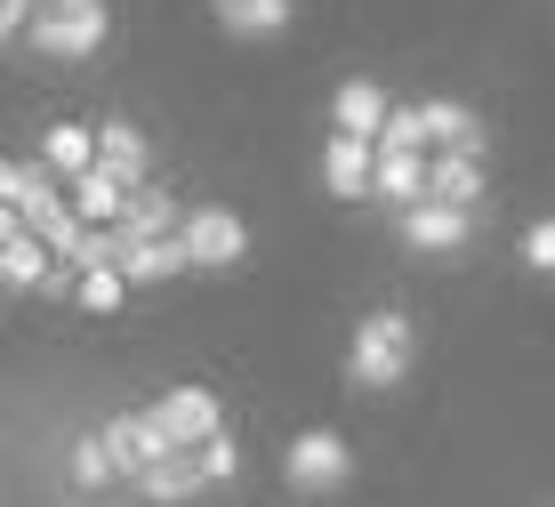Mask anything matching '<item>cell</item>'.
<instances>
[{
  "mask_svg": "<svg viewBox=\"0 0 555 507\" xmlns=\"http://www.w3.org/2000/svg\"><path fill=\"white\" fill-rule=\"evenodd\" d=\"M418 363V322L395 315V306H378V315L354 322V346H347V379L362 395H387V386H403V370Z\"/></svg>",
  "mask_w": 555,
  "mask_h": 507,
  "instance_id": "cell-1",
  "label": "cell"
},
{
  "mask_svg": "<svg viewBox=\"0 0 555 507\" xmlns=\"http://www.w3.org/2000/svg\"><path fill=\"white\" fill-rule=\"evenodd\" d=\"M33 49L56 56V65L98 56L105 49V0H41V16H33Z\"/></svg>",
  "mask_w": 555,
  "mask_h": 507,
  "instance_id": "cell-2",
  "label": "cell"
},
{
  "mask_svg": "<svg viewBox=\"0 0 555 507\" xmlns=\"http://www.w3.org/2000/svg\"><path fill=\"white\" fill-rule=\"evenodd\" d=\"M282 476H291V492H306V499H331V492H347L354 452L331 427H306V435H291V452H282Z\"/></svg>",
  "mask_w": 555,
  "mask_h": 507,
  "instance_id": "cell-3",
  "label": "cell"
},
{
  "mask_svg": "<svg viewBox=\"0 0 555 507\" xmlns=\"http://www.w3.org/2000/svg\"><path fill=\"white\" fill-rule=\"evenodd\" d=\"M185 258L202 266V275H234L242 258H250V226L234 218L225 202H202V210H185Z\"/></svg>",
  "mask_w": 555,
  "mask_h": 507,
  "instance_id": "cell-4",
  "label": "cell"
},
{
  "mask_svg": "<svg viewBox=\"0 0 555 507\" xmlns=\"http://www.w3.org/2000/svg\"><path fill=\"white\" fill-rule=\"evenodd\" d=\"M153 419H162V435L178 443V452H202V443L225 435V411H218L209 386H169V395L153 403Z\"/></svg>",
  "mask_w": 555,
  "mask_h": 507,
  "instance_id": "cell-5",
  "label": "cell"
},
{
  "mask_svg": "<svg viewBox=\"0 0 555 507\" xmlns=\"http://www.w3.org/2000/svg\"><path fill=\"white\" fill-rule=\"evenodd\" d=\"M105 452H113V467H121L129 483H138L145 467H162L178 443L162 435V419H153V411H113V419H105Z\"/></svg>",
  "mask_w": 555,
  "mask_h": 507,
  "instance_id": "cell-6",
  "label": "cell"
},
{
  "mask_svg": "<svg viewBox=\"0 0 555 507\" xmlns=\"http://www.w3.org/2000/svg\"><path fill=\"white\" fill-rule=\"evenodd\" d=\"M467 233H475V210H459V202H411L403 210V242L418 250V258H443V250H467Z\"/></svg>",
  "mask_w": 555,
  "mask_h": 507,
  "instance_id": "cell-7",
  "label": "cell"
},
{
  "mask_svg": "<svg viewBox=\"0 0 555 507\" xmlns=\"http://www.w3.org/2000/svg\"><path fill=\"white\" fill-rule=\"evenodd\" d=\"M322 193H338V202L378 193V138H347V129H338V138L322 145Z\"/></svg>",
  "mask_w": 555,
  "mask_h": 507,
  "instance_id": "cell-8",
  "label": "cell"
},
{
  "mask_svg": "<svg viewBox=\"0 0 555 507\" xmlns=\"http://www.w3.org/2000/svg\"><path fill=\"white\" fill-rule=\"evenodd\" d=\"M49 275H56V250L9 210V218H0V282H9V290H41Z\"/></svg>",
  "mask_w": 555,
  "mask_h": 507,
  "instance_id": "cell-9",
  "label": "cell"
},
{
  "mask_svg": "<svg viewBox=\"0 0 555 507\" xmlns=\"http://www.w3.org/2000/svg\"><path fill=\"white\" fill-rule=\"evenodd\" d=\"M418 138L435 153H483V122L459 97H418Z\"/></svg>",
  "mask_w": 555,
  "mask_h": 507,
  "instance_id": "cell-10",
  "label": "cell"
},
{
  "mask_svg": "<svg viewBox=\"0 0 555 507\" xmlns=\"http://www.w3.org/2000/svg\"><path fill=\"white\" fill-rule=\"evenodd\" d=\"M427 186H435V162L418 145H378V202L411 210V202H427Z\"/></svg>",
  "mask_w": 555,
  "mask_h": 507,
  "instance_id": "cell-11",
  "label": "cell"
},
{
  "mask_svg": "<svg viewBox=\"0 0 555 507\" xmlns=\"http://www.w3.org/2000/svg\"><path fill=\"white\" fill-rule=\"evenodd\" d=\"M331 122L347 129V138H387L395 105H387V89H378V81H338V97H331Z\"/></svg>",
  "mask_w": 555,
  "mask_h": 507,
  "instance_id": "cell-12",
  "label": "cell"
},
{
  "mask_svg": "<svg viewBox=\"0 0 555 507\" xmlns=\"http://www.w3.org/2000/svg\"><path fill=\"white\" fill-rule=\"evenodd\" d=\"M65 186H73V210H81L89 226H121L129 193H138V186L121 178V169H105V162H98V169H81V178H65Z\"/></svg>",
  "mask_w": 555,
  "mask_h": 507,
  "instance_id": "cell-13",
  "label": "cell"
},
{
  "mask_svg": "<svg viewBox=\"0 0 555 507\" xmlns=\"http://www.w3.org/2000/svg\"><path fill=\"white\" fill-rule=\"evenodd\" d=\"M138 492L162 499V507H185V499L209 492V467H202V452H169L162 467H145V476H138Z\"/></svg>",
  "mask_w": 555,
  "mask_h": 507,
  "instance_id": "cell-14",
  "label": "cell"
},
{
  "mask_svg": "<svg viewBox=\"0 0 555 507\" xmlns=\"http://www.w3.org/2000/svg\"><path fill=\"white\" fill-rule=\"evenodd\" d=\"M121 233H129V242L185 233V202H178V193H162V186H138V193H129V210H121Z\"/></svg>",
  "mask_w": 555,
  "mask_h": 507,
  "instance_id": "cell-15",
  "label": "cell"
},
{
  "mask_svg": "<svg viewBox=\"0 0 555 507\" xmlns=\"http://www.w3.org/2000/svg\"><path fill=\"white\" fill-rule=\"evenodd\" d=\"M98 162L121 169L129 186H153V145H145L138 122H98Z\"/></svg>",
  "mask_w": 555,
  "mask_h": 507,
  "instance_id": "cell-16",
  "label": "cell"
},
{
  "mask_svg": "<svg viewBox=\"0 0 555 507\" xmlns=\"http://www.w3.org/2000/svg\"><path fill=\"white\" fill-rule=\"evenodd\" d=\"M185 242L178 233H162V242H129V258H121V275H129V290H153V282H178L185 275Z\"/></svg>",
  "mask_w": 555,
  "mask_h": 507,
  "instance_id": "cell-17",
  "label": "cell"
},
{
  "mask_svg": "<svg viewBox=\"0 0 555 507\" xmlns=\"http://www.w3.org/2000/svg\"><path fill=\"white\" fill-rule=\"evenodd\" d=\"M218 9V25L234 33V41H274L282 25H291V0H209Z\"/></svg>",
  "mask_w": 555,
  "mask_h": 507,
  "instance_id": "cell-18",
  "label": "cell"
},
{
  "mask_svg": "<svg viewBox=\"0 0 555 507\" xmlns=\"http://www.w3.org/2000/svg\"><path fill=\"white\" fill-rule=\"evenodd\" d=\"M41 162L56 169V178H81V169H98V129H89V122H49Z\"/></svg>",
  "mask_w": 555,
  "mask_h": 507,
  "instance_id": "cell-19",
  "label": "cell"
},
{
  "mask_svg": "<svg viewBox=\"0 0 555 507\" xmlns=\"http://www.w3.org/2000/svg\"><path fill=\"white\" fill-rule=\"evenodd\" d=\"M435 202H459V210H475L483 202V153H435Z\"/></svg>",
  "mask_w": 555,
  "mask_h": 507,
  "instance_id": "cell-20",
  "label": "cell"
},
{
  "mask_svg": "<svg viewBox=\"0 0 555 507\" xmlns=\"http://www.w3.org/2000/svg\"><path fill=\"white\" fill-rule=\"evenodd\" d=\"M73 299H81L89 315H113V306L129 299V275L121 266H81V290H73Z\"/></svg>",
  "mask_w": 555,
  "mask_h": 507,
  "instance_id": "cell-21",
  "label": "cell"
},
{
  "mask_svg": "<svg viewBox=\"0 0 555 507\" xmlns=\"http://www.w3.org/2000/svg\"><path fill=\"white\" fill-rule=\"evenodd\" d=\"M121 476V467H113V452H105V435L98 443H81V452H73V483H113Z\"/></svg>",
  "mask_w": 555,
  "mask_h": 507,
  "instance_id": "cell-22",
  "label": "cell"
},
{
  "mask_svg": "<svg viewBox=\"0 0 555 507\" xmlns=\"http://www.w3.org/2000/svg\"><path fill=\"white\" fill-rule=\"evenodd\" d=\"M524 266H531V275H555V218L524 226Z\"/></svg>",
  "mask_w": 555,
  "mask_h": 507,
  "instance_id": "cell-23",
  "label": "cell"
},
{
  "mask_svg": "<svg viewBox=\"0 0 555 507\" xmlns=\"http://www.w3.org/2000/svg\"><path fill=\"white\" fill-rule=\"evenodd\" d=\"M202 467H209V483H234V476H242V452H234V435L202 443Z\"/></svg>",
  "mask_w": 555,
  "mask_h": 507,
  "instance_id": "cell-24",
  "label": "cell"
},
{
  "mask_svg": "<svg viewBox=\"0 0 555 507\" xmlns=\"http://www.w3.org/2000/svg\"><path fill=\"white\" fill-rule=\"evenodd\" d=\"M378 145H418V153H427V138H418V105H403V113H395V122H387V138H378Z\"/></svg>",
  "mask_w": 555,
  "mask_h": 507,
  "instance_id": "cell-25",
  "label": "cell"
},
{
  "mask_svg": "<svg viewBox=\"0 0 555 507\" xmlns=\"http://www.w3.org/2000/svg\"><path fill=\"white\" fill-rule=\"evenodd\" d=\"M25 16H41V0H0V33H9V41L25 33Z\"/></svg>",
  "mask_w": 555,
  "mask_h": 507,
  "instance_id": "cell-26",
  "label": "cell"
}]
</instances>
